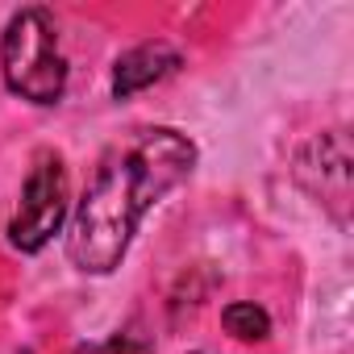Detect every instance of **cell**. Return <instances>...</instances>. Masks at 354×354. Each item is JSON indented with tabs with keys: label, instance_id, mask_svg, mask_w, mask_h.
Listing matches in <instances>:
<instances>
[{
	"label": "cell",
	"instance_id": "cell-1",
	"mask_svg": "<svg viewBox=\"0 0 354 354\" xmlns=\"http://www.w3.org/2000/svg\"><path fill=\"white\" fill-rule=\"evenodd\" d=\"M196 167V146L180 129H138L117 142L75 205L67 254L88 275H109L121 267L142 217L175 192Z\"/></svg>",
	"mask_w": 354,
	"mask_h": 354
},
{
	"label": "cell",
	"instance_id": "cell-2",
	"mask_svg": "<svg viewBox=\"0 0 354 354\" xmlns=\"http://www.w3.org/2000/svg\"><path fill=\"white\" fill-rule=\"evenodd\" d=\"M0 63H5V84L34 104H55L67 88L59 26L46 9H21L9 21L5 42H0Z\"/></svg>",
	"mask_w": 354,
	"mask_h": 354
},
{
	"label": "cell",
	"instance_id": "cell-3",
	"mask_svg": "<svg viewBox=\"0 0 354 354\" xmlns=\"http://www.w3.org/2000/svg\"><path fill=\"white\" fill-rule=\"evenodd\" d=\"M63 217H67V167L59 154H38L21 188L17 217L9 225V242L26 254H38L59 234Z\"/></svg>",
	"mask_w": 354,
	"mask_h": 354
},
{
	"label": "cell",
	"instance_id": "cell-4",
	"mask_svg": "<svg viewBox=\"0 0 354 354\" xmlns=\"http://www.w3.org/2000/svg\"><path fill=\"white\" fill-rule=\"evenodd\" d=\"M175 67H180V55H175V46L167 42H142L133 50H125L113 67V96L117 100H129L133 92L167 80Z\"/></svg>",
	"mask_w": 354,
	"mask_h": 354
},
{
	"label": "cell",
	"instance_id": "cell-5",
	"mask_svg": "<svg viewBox=\"0 0 354 354\" xmlns=\"http://www.w3.org/2000/svg\"><path fill=\"white\" fill-rule=\"evenodd\" d=\"M221 321H225V329H230L234 337H242V342H263V337L271 333V317H267V308H259L254 300L225 304Z\"/></svg>",
	"mask_w": 354,
	"mask_h": 354
},
{
	"label": "cell",
	"instance_id": "cell-6",
	"mask_svg": "<svg viewBox=\"0 0 354 354\" xmlns=\"http://www.w3.org/2000/svg\"><path fill=\"white\" fill-rule=\"evenodd\" d=\"M75 354H154L146 342H138V337H109V342H96V346H80Z\"/></svg>",
	"mask_w": 354,
	"mask_h": 354
}]
</instances>
